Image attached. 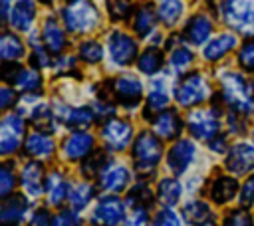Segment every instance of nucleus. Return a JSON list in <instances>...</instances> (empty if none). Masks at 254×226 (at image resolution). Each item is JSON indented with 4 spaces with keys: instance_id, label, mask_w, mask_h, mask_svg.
I'll return each instance as SVG.
<instances>
[{
    "instance_id": "1",
    "label": "nucleus",
    "mask_w": 254,
    "mask_h": 226,
    "mask_svg": "<svg viewBox=\"0 0 254 226\" xmlns=\"http://www.w3.org/2000/svg\"><path fill=\"white\" fill-rule=\"evenodd\" d=\"M220 93L224 103L236 113H250L254 109V85L238 71L220 73Z\"/></svg>"
},
{
    "instance_id": "2",
    "label": "nucleus",
    "mask_w": 254,
    "mask_h": 226,
    "mask_svg": "<svg viewBox=\"0 0 254 226\" xmlns=\"http://www.w3.org/2000/svg\"><path fill=\"white\" fill-rule=\"evenodd\" d=\"M62 20L71 34H89L99 26V12L91 0H67Z\"/></svg>"
},
{
    "instance_id": "3",
    "label": "nucleus",
    "mask_w": 254,
    "mask_h": 226,
    "mask_svg": "<svg viewBox=\"0 0 254 226\" xmlns=\"http://www.w3.org/2000/svg\"><path fill=\"white\" fill-rule=\"evenodd\" d=\"M220 16L238 34L254 38V0H224L220 2Z\"/></svg>"
},
{
    "instance_id": "4",
    "label": "nucleus",
    "mask_w": 254,
    "mask_h": 226,
    "mask_svg": "<svg viewBox=\"0 0 254 226\" xmlns=\"http://www.w3.org/2000/svg\"><path fill=\"white\" fill-rule=\"evenodd\" d=\"M133 163L139 172H153L163 157V145L157 135L149 131H141L133 141Z\"/></svg>"
},
{
    "instance_id": "5",
    "label": "nucleus",
    "mask_w": 254,
    "mask_h": 226,
    "mask_svg": "<svg viewBox=\"0 0 254 226\" xmlns=\"http://www.w3.org/2000/svg\"><path fill=\"white\" fill-rule=\"evenodd\" d=\"M210 95V83L200 71H192L181 79L175 87V99L181 107H196Z\"/></svg>"
},
{
    "instance_id": "6",
    "label": "nucleus",
    "mask_w": 254,
    "mask_h": 226,
    "mask_svg": "<svg viewBox=\"0 0 254 226\" xmlns=\"http://www.w3.org/2000/svg\"><path fill=\"white\" fill-rule=\"evenodd\" d=\"M125 202L115 194H105L97 200L91 212L93 226H121L125 224Z\"/></svg>"
},
{
    "instance_id": "7",
    "label": "nucleus",
    "mask_w": 254,
    "mask_h": 226,
    "mask_svg": "<svg viewBox=\"0 0 254 226\" xmlns=\"http://www.w3.org/2000/svg\"><path fill=\"white\" fill-rule=\"evenodd\" d=\"M189 131L198 141H212L216 135H220V117L214 109H192L187 117Z\"/></svg>"
},
{
    "instance_id": "8",
    "label": "nucleus",
    "mask_w": 254,
    "mask_h": 226,
    "mask_svg": "<svg viewBox=\"0 0 254 226\" xmlns=\"http://www.w3.org/2000/svg\"><path fill=\"white\" fill-rule=\"evenodd\" d=\"M101 139L107 151H123L131 145L133 125L125 119L111 117L101 125Z\"/></svg>"
},
{
    "instance_id": "9",
    "label": "nucleus",
    "mask_w": 254,
    "mask_h": 226,
    "mask_svg": "<svg viewBox=\"0 0 254 226\" xmlns=\"http://www.w3.org/2000/svg\"><path fill=\"white\" fill-rule=\"evenodd\" d=\"M24 117L20 113H6L0 121V153L12 155L18 151V147L22 145V137H24Z\"/></svg>"
},
{
    "instance_id": "10",
    "label": "nucleus",
    "mask_w": 254,
    "mask_h": 226,
    "mask_svg": "<svg viewBox=\"0 0 254 226\" xmlns=\"http://www.w3.org/2000/svg\"><path fill=\"white\" fill-rule=\"evenodd\" d=\"M107 52H109V57H111V61L115 65L125 67V65L135 61L139 50H137L135 38H131L125 32L115 30V32H111L107 36Z\"/></svg>"
},
{
    "instance_id": "11",
    "label": "nucleus",
    "mask_w": 254,
    "mask_h": 226,
    "mask_svg": "<svg viewBox=\"0 0 254 226\" xmlns=\"http://www.w3.org/2000/svg\"><path fill=\"white\" fill-rule=\"evenodd\" d=\"M93 147H95V137L83 129H77L65 137V141L62 143V153L67 161L77 163L89 157L93 153Z\"/></svg>"
},
{
    "instance_id": "12",
    "label": "nucleus",
    "mask_w": 254,
    "mask_h": 226,
    "mask_svg": "<svg viewBox=\"0 0 254 226\" xmlns=\"http://www.w3.org/2000/svg\"><path fill=\"white\" fill-rule=\"evenodd\" d=\"M111 87H113V97H115L123 107H127V109L137 107L139 101H141V97H143V83H141L135 75H131V73L119 75V77L113 81Z\"/></svg>"
},
{
    "instance_id": "13",
    "label": "nucleus",
    "mask_w": 254,
    "mask_h": 226,
    "mask_svg": "<svg viewBox=\"0 0 254 226\" xmlns=\"http://www.w3.org/2000/svg\"><path fill=\"white\" fill-rule=\"evenodd\" d=\"M129 180H131V170L117 161H109L105 169L99 172V186L109 194H117L125 190Z\"/></svg>"
},
{
    "instance_id": "14",
    "label": "nucleus",
    "mask_w": 254,
    "mask_h": 226,
    "mask_svg": "<svg viewBox=\"0 0 254 226\" xmlns=\"http://www.w3.org/2000/svg\"><path fill=\"white\" fill-rule=\"evenodd\" d=\"M224 165L236 176L254 170V143L242 141V143L232 145L228 155H226V163Z\"/></svg>"
},
{
    "instance_id": "15",
    "label": "nucleus",
    "mask_w": 254,
    "mask_h": 226,
    "mask_svg": "<svg viewBox=\"0 0 254 226\" xmlns=\"http://www.w3.org/2000/svg\"><path fill=\"white\" fill-rule=\"evenodd\" d=\"M194 155H196L194 143L190 139H179L173 143V147L167 153V167L175 174H183L194 161Z\"/></svg>"
},
{
    "instance_id": "16",
    "label": "nucleus",
    "mask_w": 254,
    "mask_h": 226,
    "mask_svg": "<svg viewBox=\"0 0 254 226\" xmlns=\"http://www.w3.org/2000/svg\"><path fill=\"white\" fill-rule=\"evenodd\" d=\"M28 212V200L22 194H10L0 204V224L2 226H20Z\"/></svg>"
},
{
    "instance_id": "17",
    "label": "nucleus",
    "mask_w": 254,
    "mask_h": 226,
    "mask_svg": "<svg viewBox=\"0 0 254 226\" xmlns=\"http://www.w3.org/2000/svg\"><path fill=\"white\" fill-rule=\"evenodd\" d=\"M210 34H212V22H210V18L206 14L190 16L189 22L185 24V30H183L185 42H189L192 46H200V44L208 42Z\"/></svg>"
},
{
    "instance_id": "18",
    "label": "nucleus",
    "mask_w": 254,
    "mask_h": 226,
    "mask_svg": "<svg viewBox=\"0 0 254 226\" xmlns=\"http://www.w3.org/2000/svg\"><path fill=\"white\" fill-rule=\"evenodd\" d=\"M56 151V143L52 139V135L36 129L32 133L26 135L24 139V153L28 157H34V159H50Z\"/></svg>"
},
{
    "instance_id": "19",
    "label": "nucleus",
    "mask_w": 254,
    "mask_h": 226,
    "mask_svg": "<svg viewBox=\"0 0 254 226\" xmlns=\"http://www.w3.org/2000/svg\"><path fill=\"white\" fill-rule=\"evenodd\" d=\"M20 184L26 190L28 196L36 198L44 192L46 186V176H44V167L38 161H28L20 172Z\"/></svg>"
},
{
    "instance_id": "20",
    "label": "nucleus",
    "mask_w": 254,
    "mask_h": 226,
    "mask_svg": "<svg viewBox=\"0 0 254 226\" xmlns=\"http://www.w3.org/2000/svg\"><path fill=\"white\" fill-rule=\"evenodd\" d=\"M46 198H48V204L52 206H60L65 198H69V182H67V176L62 172V170H52L46 174Z\"/></svg>"
},
{
    "instance_id": "21",
    "label": "nucleus",
    "mask_w": 254,
    "mask_h": 226,
    "mask_svg": "<svg viewBox=\"0 0 254 226\" xmlns=\"http://www.w3.org/2000/svg\"><path fill=\"white\" fill-rule=\"evenodd\" d=\"M153 131L161 139H175L183 131V121L177 111L165 109V111L157 113V117L153 119Z\"/></svg>"
},
{
    "instance_id": "22",
    "label": "nucleus",
    "mask_w": 254,
    "mask_h": 226,
    "mask_svg": "<svg viewBox=\"0 0 254 226\" xmlns=\"http://www.w3.org/2000/svg\"><path fill=\"white\" fill-rule=\"evenodd\" d=\"M34 18H36V4L32 0H18L10 8V14H8L10 26L18 32L30 30L34 24Z\"/></svg>"
},
{
    "instance_id": "23",
    "label": "nucleus",
    "mask_w": 254,
    "mask_h": 226,
    "mask_svg": "<svg viewBox=\"0 0 254 226\" xmlns=\"http://www.w3.org/2000/svg\"><path fill=\"white\" fill-rule=\"evenodd\" d=\"M236 44H238V40H236L234 34H228V32L218 34V36H214L206 42V46L202 50V56H204L206 61H218L228 52H232L236 48Z\"/></svg>"
},
{
    "instance_id": "24",
    "label": "nucleus",
    "mask_w": 254,
    "mask_h": 226,
    "mask_svg": "<svg viewBox=\"0 0 254 226\" xmlns=\"http://www.w3.org/2000/svg\"><path fill=\"white\" fill-rule=\"evenodd\" d=\"M238 194V180L226 174H218L208 188V196L212 198V202L216 204H226L230 202L234 196Z\"/></svg>"
},
{
    "instance_id": "25",
    "label": "nucleus",
    "mask_w": 254,
    "mask_h": 226,
    "mask_svg": "<svg viewBox=\"0 0 254 226\" xmlns=\"http://www.w3.org/2000/svg\"><path fill=\"white\" fill-rule=\"evenodd\" d=\"M42 42L48 48V52L52 54H60L65 48V34L64 28L60 26V22L56 18H46L44 26H42Z\"/></svg>"
},
{
    "instance_id": "26",
    "label": "nucleus",
    "mask_w": 254,
    "mask_h": 226,
    "mask_svg": "<svg viewBox=\"0 0 254 226\" xmlns=\"http://www.w3.org/2000/svg\"><path fill=\"white\" fill-rule=\"evenodd\" d=\"M183 218L192 226H206L212 224L214 212L204 200H189L183 206Z\"/></svg>"
},
{
    "instance_id": "27",
    "label": "nucleus",
    "mask_w": 254,
    "mask_h": 226,
    "mask_svg": "<svg viewBox=\"0 0 254 226\" xmlns=\"http://www.w3.org/2000/svg\"><path fill=\"white\" fill-rule=\"evenodd\" d=\"M58 117L71 129H87L95 121L97 113L89 107H64V113Z\"/></svg>"
},
{
    "instance_id": "28",
    "label": "nucleus",
    "mask_w": 254,
    "mask_h": 226,
    "mask_svg": "<svg viewBox=\"0 0 254 226\" xmlns=\"http://www.w3.org/2000/svg\"><path fill=\"white\" fill-rule=\"evenodd\" d=\"M157 12L153 10V6H149V4H143V6H139L137 10H135V16H133V30H135V34L139 36V38H147L153 30H155V26H157Z\"/></svg>"
},
{
    "instance_id": "29",
    "label": "nucleus",
    "mask_w": 254,
    "mask_h": 226,
    "mask_svg": "<svg viewBox=\"0 0 254 226\" xmlns=\"http://www.w3.org/2000/svg\"><path fill=\"white\" fill-rule=\"evenodd\" d=\"M169 105V93H167V85L165 81H153L151 85V91L147 95V103H145V113L147 117H151L153 113H161L165 111V107Z\"/></svg>"
},
{
    "instance_id": "30",
    "label": "nucleus",
    "mask_w": 254,
    "mask_h": 226,
    "mask_svg": "<svg viewBox=\"0 0 254 226\" xmlns=\"http://www.w3.org/2000/svg\"><path fill=\"white\" fill-rule=\"evenodd\" d=\"M181 194H183V186L179 182V178L175 176H165L159 180L157 184V198L167 204V206H173L181 200Z\"/></svg>"
},
{
    "instance_id": "31",
    "label": "nucleus",
    "mask_w": 254,
    "mask_h": 226,
    "mask_svg": "<svg viewBox=\"0 0 254 226\" xmlns=\"http://www.w3.org/2000/svg\"><path fill=\"white\" fill-rule=\"evenodd\" d=\"M24 54H26V50H24L22 40L16 34L4 32L0 38V57L4 61H16V59L24 57Z\"/></svg>"
},
{
    "instance_id": "32",
    "label": "nucleus",
    "mask_w": 254,
    "mask_h": 226,
    "mask_svg": "<svg viewBox=\"0 0 254 226\" xmlns=\"http://www.w3.org/2000/svg\"><path fill=\"white\" fill-rule=\"evenodd\" d=\"M93 196H95V186L91 182H87V180H79V182H75L71 186L67 200H69L73 210H83L93 200Z\"/></svg>"
},
{
    "instance_id": "33",
    "label": "nucleus",
    "mask_w": 254,
    "mask_h": 226,
    "mask_svg": "<svg viewBox=\"0 0 254 226\" xmlns=\"http://www.w3.org/2000/svg\"><path fill=\"white\" fill-rule=\"evenodd\" d=\"M185 12V6L181 0H159L157 4V16L165 26H175Z\"/></svg>"
},
{
    "instance_id": "34",
    "label": "nucleus",
    "mask_w": 254,
    "mask_h": 226,
    "mask_svg": "<svg viewBox=\"0 0 254 226\" xmlns=\"http://www.w3.org/2000/svg\"><path fill=\"white\" fill-rule=\"evenodd\" d=\"M137 67L145 75H155L163 67V52L157 48H147L143 54L137 57Z\"/></svg>"
},
{
    "instance_id": "35",
    "label": "nucleus",
    "mask_w": 254,
    "mask_h": 226,
    "mask_svg": "<svg viewBox=\"0 0 254 226\" xmlns=\"http://www.w3.org/2000/svg\"><path fill=\"white\" fill-rule=\"evenodd\" d=\"M14 85L20 87L22 91H28V93L40 91V87H42V75H40V71L36 67H22L20 73L16 75V79H14Z\"/></svg>"
},
{
    "instance_id": "36",
    "label": "nucleus",
    "mask_w": 254,
    "mask_h": 226,
    "mask_svg": "<svg viewBox=\"0 0 254 226\" xmlns=\"http://www.w3.org/2000/svg\"><path fill=\"white\" fill-rule=\"evenodd\" d=\"M192 59H194V56H192V52H190L189 48L177 46V48L171 50L169 65H171V69H173L175 73H183V71L189 69V65L192 63Z\"/></svg>"
},
{
    "instance_id": "37",
    "label": "nucleus",
    "mask_w": 254,
    "mask_h": 226,
    "mask_svg": "<svg viewBox=\"0 0 254 226\" xmlns=\"http://www.w3.org/2000/svg\"><path fill=\"white\" fill-rule=\"evenodd\" d=\"M30 119H32V123H34L40 131H48V129H52V127H54L56 113H54L46 103H40V105H36V107L32 109Z\"/></svg>"
},
{
    "instance_id": "38",
    "label": "nucleus",
    "mask_w": 254,
    "mask_h": 226,
    "mask_svg": "<svg viewBox=\"0 0 254 226\" xmlns=\"http://www.w3.org/2000/svg\"><path fill=\"white\" fill-rule=\"evenodd\" d=\"M77 56L85 63H99L103 59V46L99 42H95V40H85V42L79 44Z\"/></svg>"
},
{
    "instance_id": "39",
    "label": "nucleus",
    "mask_w": 254,
    "mask_h": 226,
    "mask_svg": "<svg viewBox=\"0 0 254 226\" xmlns=\"http://www.w3.org/2000/svg\"><path fill=\"white\" fill-rule=\"evenodd\" d=\"M127 202H129L131 206H145V208H149V206L153 204V192H151L149 184H147V182H137V184L129 190Z\"/></svg>"
},
{
    "instance_id": "40",
    "label": "nucleus",
    "mask_w": 254,
    "mask_h": 226,
    "mask_svg": "<svg viewBox=\"0 0 254 226\" xmlns=\"http://www.w3.org/2000/svg\"><path fill=\"white\" fill-rule=\"evenodd\" d=\"M222 226H254V216L246 208H232L222 218Z\"/></svg>"
},
{
    "instance_id": "41",
    "label": "nucleus",
    "mask_w": 254,
    "mask_h": 226,
    "mask_svg": "<svg viewBox=\"0 0 254 226\" xmlns=\"http://www.w3.org/2000/svg\"><path fill=\"white\" fill-rule=\"evenodd\" d=\"M16 186V172L10 163H4L0 169V196L6 198L12 194V188Z\"/></svg>"
},
{
    "instance_id": "42",
    "label": "nucleus",
    "mask_w": 254,
    "mask_h": 226,
    "mask_svg": "<svg viewBox=\"0 0 254 226\" xmlns=\"http://www.w3.org/2000/svg\"><path fill=\"white\" fill-rule=\"evenodd\" d=\"M131 0H107V12L111 16V20L121 22L131 14Z\"/></svg>"
},
{
    "instance_id": "43",
    "label": "nucleus",
    "mask_w": 254,
    "mask_h": 226,
    "mask_svg": "<svg viewBox=\"0 0 254 226\" xmlns=\"http://www.w3.org/2000/svg\"><path fill=\"white\" fill-rule=\"evenodd\" d=\"M52 226H83V220H81V216L77 214V210H73V208H64V210H60V212L54 216Z\"/></svg>"
},
{
    "instance_id": "44",
    "label": "nucleus",
    "mask_w": 254,
    "mask_h": 226,
    "mask_svg": "<svg viewBox=\"0 0 254 226\" xmlns=\"http://www.w3.org/2000/svg\"><path fill=\"white\" fill-rule=\"evenodd\" d=\"M238 63L242 69L254 73V42L242 44V48L238 50Z\"/></svg>"
},
{
    "instance_id": "45",
    "label": "nucleus",
    "mask_w": 254,
    "mask_h": 226,
    "mask_svg": "<svg viewBox=\"0 0 254 226\" xmlns=\"http://www.w3.org/2000/svg\"><path fill=\"white\" fill-rule=\"evenodd\" d=\"M149 224V210L145 206H133L131 212L125 216V226H147Z\"/></svg>"
},
{
    "instance_id": "46",
    "label": "nucleus",
    "mask_w": 254,
    "mask_h": 226,
    "mask_svg": "<svg viewBox=\"0 0 254 226\" xmlns=\"http://www.w3.org/2000/svg\"><path fill=\"white\" fill-rule=\"evenodd\" d=\"M153 226H181V218L173 208H163L155 214Z\"/></svg>"
},
{
    "instance_id": "47",
    "label": "nucleus",
    "mask_w": 254,
    "mask_h": 226,
    "mask_svg": "<svg viewBox=\"0 0 254 226\" xmlns=\"http://www.w3.org/2000/svg\"><path fill=\"white\" fill-rule=\"evenodd\" d=\"M109 161L105 159V155H97V157H91L89 161H85L83 165H81V172L87 176V178H91V176H95V172H93V169L97 170V176H99V172L105 169V165H107Z\"/></svg>"
},
{
    "instance_id": "48",
    "label": "nucleus",
    "mask_w": 254,
    "mask_h": 226,
    "mask_svg": "<svg viewBox=\"0 0 254 226\" xmlns=\"http://www.w3.org/2000/svg\"><path fill=\"white\" fill-rule=\"evenodd\" d=\"M34 67H48L50 65V57H48V48L40 46L38 42H34L32 46V57H30Z\"/></svg>"
},
{
    "instance_id": "49",
    "label": "nucleus",
    "mask_w": 254,
    "mask_h": 226,
    "mask_svg": "<svg viewBox=\"0 0 254 226\" xmlns=\"http://www.w3.org/2000/svg\"><path fill=\"white\" fill-rule=\"evenodd\" d=\"M52 216L46 208H36L28 220V226H52Z\"/></svg>"
},
{
    "instance_id": "50",
    "label": "nucleus",
    "mask_w": 254,
    "mask_h": 226,
    "mask_svg": "<svg viewBox=\"0 0 254 226\" xmlns=\"http://www.w3.org/2000/svg\"><path fill=\"white\" fill-rule=\"evenodd\" d=\"M238 198H240V202H242L244 206H250V204L254 202V174H250V176L246 178V182H244L242 188H240Z\"/></svg>"
},
{
    "instance_id": "51",
    "label": "nucleus",
    "mask_w": 254,
    "mask_h": 226,
    "mask_svg": "<svg viewBox=\"0 0 254 226\" xmlns=\"http://www.w3.org/2000/svg\"><path fill=\"white\" fill-rule=\"evenodd\" d=\"M228 125H230V131L232 133H244V129H246V125H244V113L232 111L228 115Z\"/></svg>"
},
{
    "instance_id": "52",
    "label": "nucleus",
    "mask_w": 254,
    "mask_h": 226,
    "mask_svg": "<svg viewBox=\"0 0 254 226\" xmlns=\"http://www.w3.org/2000/svg\"><path fill=\"white\" fill-rule=\"evenodd\" d=\"M14 103H16V93L10 87H2L0 89V109H8Z\"/></svg>"
},
{
    "instance_id": "53",
    "label": "nucleus",
    "mask_w": 254,
    "mask_h": 226,
    "mask_svg": "<svg viewBox=\"0 0 254 226\" xmlns=\"http://www.w3.org/2000/svg\"><path fill=\"white\" fill-rule=\"evenodd\" d=\"M208 147H210V151H214V153H224V151H226V139H224L222 135H216L212 141H208Z\"/></svg>"
},
{
    "instance_id": "54",
    "label": "nucleus",
    "mask_w": 254,
    "mask_h": 226,
    "mask_svg": "<svg viewBox=\"0 0 254 226\" xmlns=\"http://www.w3.org/2000/svg\"><path fill=\"white\" fill-rule=\"evenodd\" d=\"M73 63H75V59H73L71 56H62V57L56 61V67H58V71H62V69L73 67Z\"/></svg>"
},
{
    "instance_id": "55",
    "label": "nucleus",
    "mask_w": 254,
    "mask_h": 226,
    "mask_svg": "<svg viewBox=\"0 0 254 226\" xmlns=\"http://www.w3.org/2000/svg\"><path fill=\"white\" fill-rule=\"evenodd\" d=\"M40 2H42V4H50L52 0H40Z\"/></svg>"
},
{
    "instance_id": "56",
    "label": "nucleus",
    "mask_w": 254,
    "mask_h": 226,
    "mask_svg": "<svg viewBox=\"0 0 254 226\" xmlns=\"http://www.w3.org/2000/svg\"><path fill=\"white\" fill-rule=\"evenodd\" d=\"M206 226H212V224H206Z\"/></svg>"
}]
</instances>
